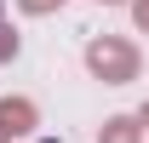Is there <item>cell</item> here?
Wrapping results in <instances>:
<instances>
[{
	"mask_svg": "<svg viewBox=\"0 0 149 143\" xmlns=\"http://www.w3.org/2000/svg\"><path fill=\"white\" fill-rule=\"evenodd\" d=\"M17 52H23V35H17V29H12L6 17H0V63H12Z\"/></svg>",
	"mask_w": 149,
	"mask_h": 143,
	"instance_id": "cell-4",
	"label": "cell"
},
{
	"mask_svg": "<svg viewBox=\"0 0 149 143\" xmlns=\"http://www.w3.org/2000/svg\"><path fill=\"white\" fill-rule=\"evenodd\" d=\"M23 12H29V17H52V12H63V6H69V0H17Z\"/></svg>",
	"mask_w": 149,
	"mask_h": 143,
	"instance_id": "cell-5",
	"label": "cell"
},
{
	"mask_svg": "<svg viewBox=\"0 0 149 143\" xmlns=\"http://www.w3.org/2000/svg\"><path fill=\"white\" fill-rule=\"evenodd\" d=\"M138 120H143V132H149V97H143V109H138Z\"/></svg>",
	"mask_w": 149,
	"mask_h": 143,
	"instance_id": "cell-7",
	"label": "cell"
},
{
	"mask_svg": "<svg viewBox=\"0 0 149 143\" xmlns=\"http://www.w3.org/2000/svg\"><path fill=\"white\" fill-rule=\"evenodd\" d=\"M97 143H143V120L138 115H109L97 126Z\"/></svg>",
	"mask_w": 149,
	"mask_h": 143,
	"instance_id": "cell-3",
	"label": "cell"
},
{
	"mask_svg": "<svg viewBox=\"0 0 149 143\" xmlns=\"http://www.w3.org/2000/svg\"><path fill=\"white\" fill-rule=\"evenodd\" d=\"M132 6V23H138V35H149V0H126Z\"/></svg>",
	"mask_w": 149,
	"mask_h": 143,
	"instance_id": "cell-6",
	"label": "cell"
},
{
	"mask_svg": "<svg viewBox=\"0 0 149 143\" xmlns=\"http://www.w3.org/2000/svg\"><path fill=\"white\" fill-rule=\"evenodd\" d=\"M35 126H40V109H35V97H12V92L0 97V132H6V137H29Z\"/></svg>",
	"mask_w": 149,
	"mask_h": 143,
	"instance_id": "cell-2",
	"label": "cell"
},
{
	"mask_svg": "<svg viewBox=\"0 0 149 143\" xmlns=\"http://www.w3.org/2000/svg\"><path fill=\"white\" fill-rule=\"evenodd\" d=\"M138 69H143V52H138L132 40H120V35H92L86 40V74H92V80H103V86H132Z\"/></svg>",
	"mask_w": 149,
	"mask_h": 143,
	"instance_id": "cell-1",
	"label": "cell"
},
{
	"mask_svg": "<svg viewBox=\"0 0 149 143\" xmlns=\"http://www.w3.org/2000/svg\"><path fill=\"white\" fill-rule=\"evenodd\" d=\"M0 143H12V137H6V132H0Z\"/></svg>",
	"mask_w": 149,
	"mask_h": 143,
	"instance_id": "cell-9",
	"label": "cell"
},
{
	"mask_svg": "<svg viewBox=\"0 0 149 143\" xmlns=\"http://www.w3.org/2000/svg\"><path fill=\"white\" fill-rule=\"evenodd\" d=\"M97 6H126V0H97Z\"/></svg>",
	"mask_w": 149,
	"mask_h": 143,
	"instance_id": "cell-8",
	"label": "cell"
}]
</instances>
